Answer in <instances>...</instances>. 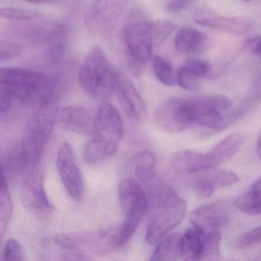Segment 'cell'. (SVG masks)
<instances>
[{"instance_id": "cell-1", "label": "cell", "mask_w": 261, "mask_h": 261, "mask_svg": "<svg viewBox=\"0 0 261 261\" xmlns=\"http://www.w3.org/2000/svg\"><path fill=\"white\" fill-rule=\"evenodd\" d=\"M147 184L149 210L152 211V218L146 230V241L155 244L183 221L187 204L169 185L154 178Z\"/></svg>"}, {"instance_id": "cell-2", "label": "cell", "mask_w": 261, "mask_h": 261, "mask_svg": "<svg viewBox=\"0 0 261 261\" xmlns=\"http://www.w3.org/2000/svg\"><path fill=\"white\" fill-rule=\"evenodd\" d=\"M56 81L39 71L20 68H1L0 88L24 106L40 108L54 99Z\"/></svg>"}, {"instance_id": "cell-3", "label": "cell", "mask_w": 261, "mask_h": 261, "mask_svg": "<svg viewBox=\"0 0 261 261\" xmlns=\"http://www.w3.org/2000/svg\"><path fill=\"white\" fill-rule=\"evenodd\" d=\"M124 132V123L117 110L108 100L99 106L93 138L85 144V163L97 165L112 156L118 149Z\"/></svg>"}, {"instance_id": "cell-4", "label": "cell", "mask_w": 261, "mask_h": 261, "mask_svg": "<svg viewBox=\"0 0 261 261\" xmlns=\"http://www.w3.org/2000/svg\"><path fill=\"white\" fill-rule=\"evenodd\" d=\"M57 111L53 99L37 108L29 122L20 146L15 152L25 173H30L37 166L56 125Z\"/></svg>"}, {"instance_id": "cell-5", "label": "cell", "mask_w": 261, "mask_h": 261, "mask_svg": "<svg viewBox=\"0 0 261 261\" xmlns=\"http://www.w3.org/2000/svg\"><path fill=\"white\" fill-rule=\"evenodd\" d=\"M244 141V134L234 133L206 153L192 150L179 151L171 160V169L178 175L215 169L232 158L242 147Z\"/></svg>"}, {"instance_id": "cell-6", "label": "cell", "mask_w": 261, "mask_h": 261, "mask_svg": "<svg viewBox=\"0 0 261 261\" xmlns=\"http://www.w3.org/2000/svg\"><path fill=\"white\" fill-rule=\"evenodd\" d=\"M118 73L103 48L95 46L89 50L77 73L82 89L91 97L106 100L115 91Z\"/></svg>"}, {"instance_id": "cell-7", "label": "cell", "mask_w": 261, "mask_h": 261, "mask_svg": "<svg viewBox=\"0 0 261 261\" xmlns=\"http://www.w3.org/2000/svg\"><path fill=\"white\" fill-rule=\"evenodd\" d=\"M58 247L70 252L105 256L120 247L119 227L97 232H71L54 238Z\"/></svg>"}, {"instance_id": "cell-8", "label": "cell", "mask_w": 261, "mask_h": 261, "mask_svg": "<svg viewBox=\"0 0 261 261\" xmlns=\"http://www.w3.org/2000/svg\"><path fill=\"white\" fill-rule=\"evenodd\" d=\"M194 123L215 131L221 130L238 120L233 102L222 94L189 97Z\"/></svg>"}, {"instance_id": "cell-9", "label": "cell", "mask_w": 261, "mask_h": 261, "mask_svg": "<svg viewBox=\"0 0 261 261\" xmlns=\"http://www.w3.org/2000/svg\"><path fill=\"white\" fill-rule=\"evenodd\" d=\"M150 22L140 12L134 11L126 20L122 38L129 59L140 65L152 60L154 46L149 34Z\"/></svg>"}, {"instance_id": "cell-10", "label": "cell", "mask_w": 261, "mask_h": 261, "mask_svg": "<svg viewBox=\"0 0 261 261\" xmlns=\"http://www.w3.org/2000/svg\"><path fill=\"white\" fill-rule=\"evenodd\" d=\"M129 0H94L85 14V25L94 36L107 39L116 27Z\"/></svg>"}, {"instance_id": "cell-11", "label": "cell", "mask_w": 261, "mask_h": 261, "mask_svg": "<svg viewBox=\"0 0 261 261\" xmlns=\"http://www.w3.org/2000/svg\"><path fill=\"white\" fill-rule=\"evenodd\" d=\"M155 124L169 134H179L193 124L189 97H171L163 101L153 114Z\"/></svg>"}, {"instance_id": "cell-12", "label": "cell", "mask_w": 261, "mask_h": 261, "mask_svg": "<svg viewBox=\"0 0 261 261\" xmlns=\"http://www.w3.org/2000/svg\"><path fill=\"white\" fill-rule=\"evenodd\" d=\"M21 199L24 207L36 216L48 217L54 212L45 191L42 175L36 168L25 176L21 189Z\"/></svg>"}, {"instance_id": "cell-13", "label": "cell", "mask_w": 261, "mask_h": 261, "mask_svg": "<svg viewBox=\"0 0 261 261\" xmlns=\"http://www.w3.org/2000/svg\"><path fill=\"white\" fill-rule=\"evenodd\" d=\"M56 166L64 187L70 196L81 200L84 194V179L82 172L74 159L72 147L68 142H64L58 151Z\"/></svg>"}, {"instance_id": "cell-14", "label": "cell", "mask_w": 261, "mask_h": 261, "mask_svg": "<svg viewBox=\"0 0 261 261\" xmlns=\"http://www.w3.org/2000/svg\"><path fill=\"white\" fill-rule=\"evenodd\" d=\"M230 204L224 201H215L197 207L189 215V221L205 233L220 231L230 221Z\"/></svg>"}, {"instance_id": "cell-15", "label": "cell", "mask_w": 261, "mask_h": 261, "mask_svg": "<svg viewBox=\"0 0 261 261\" xmlns=\"http://www.w3.org/2000/svg\"><path fill=\"white\" fill-rule=\"evenodd\" d=\"M195 23L233 35L246 34L252 30L253 22L244 17L223 16L207 9L198 10L194 16Z\"/></svg>"}, {"instance_id": "cell-16", "label": "cell", "mask_w": 261, "mask_h": 261, "mask_svg": "<svg viewBox=\"0 0 261 261\" xmlns=\"http://www.w3.org/2000/svg\"><path fill=\"white\" fill-rule=\"evenodd\" d=\"M190 181L191 189L200 198L212 196L217 189L228 187L238 182V175L230 171L211 169L197 172Z\"/></svg>"}, {"instance_id": "cell-17", "label": "cell", "mask_w": 261, "mask_h": 261, "mask_svg": "<svg viewBox=\"0 0 261 261\" xmlns=\"http://www.w3.org/2000/svg\"><path fill=\"white\" fill-rule=\"evenodd\" d=\"M117 98L123 111L129 119L141 121L146 117L144 100L134 83L123 74H118L115 88Z\"/></svg>"}, {"instance_id": "cell-18", "label": "cell", "mask_w": 261, "mask_h": 261, "mask_svg": "<svg viewBox=\"0 0 261 261\" xmlns=\"http://www.w3.org/2000/svg\"><path fill=\"white\" fill-rule=\"evenodd\" d=\"M56 124L65 130L80 135L93 136L95 128V117L83 107H65L58 110Z\"/></svg>"}, {"instance_id": "cell-19", "label": "cell", "mask_w": 261, "mask_h": 261, "mask_svg": "<svg viewBox=\"0 0 261 261\" xmlns=\"http://www.w3.org/2000/svg\"><path fill=\"white\" fill-rule=\"evenodd\" d=\"M149 198L146 191L143 192L126 211L125 220L121 227H119L120 247L126 244L134 235L145 215L149 212Z\"/></svg>"}, {"instance_id": "cell-20", "label": "cell", "mask_w": 261, "mask_h": 261, "mask_svg": "<svg viewBox=\"0 0 261 261\" xmlns=\"http://www.w3.org/2000/svg\"><path fill=\"white\" fill-rule=\"evenodd\" d=\"M177 51L181 54L195 55L206 51L210 45L205 33L191 27H182L177 32L174 39Z\"/></svg>"}, {"instance_id": "cell-21", "label": "cell", "mask_w": 261, "mask_h": 261, "mask_svg": "<svg viewBox=\"0 0 261 261\" xmlns=\"http://www.w3.org/2000/svg\"><path fill=\"white\" fill-rule=\"evenodd\" d=\"M205 233L194 227L181 234L180 256L183 260L203 259L205 247Z\"/></svg>"}, {"instance_id": "cell-22", "label": "cell", "mask_w": 261, "mask_h": 261, "mask_svg": "<svg viewBox=\"0 0 261 261\" xmlns=\"http://www.w3.org/2000/svg\"><path fill=\"white\" fill-rule=\"evenodd\" d=\"M134 174L140 181L147 184L155 177L156 157L151 150L141 151L136 154L131 160Z\"/></svg>"}, {"instance_id": "cell-23", "label": "cell", "mask_w": 261, "mask_h": 261, "mask_svg": "<svg viewBox=\"0 0 261 261\" xmlns=\"http://www.w3.org/2000/svg\"><path fill=\"white\" fill-rule=\"evenodd\" d=\"M234 205L244 213L251 215H260L261 178L253 183L248 192L236 198Z\"/></svg>"}, {"instance_id": "cell-24", "label": "cell", "mask_w": 261, "mask_h": 261, "mask_svg": "<svg viewBox=\"0 0 261 261\" xmlns=\"http://www.w3.org/2000/svg\"><path fill=\"white\" fill-rule=\"evenodd\" d=\"M181 234L174 233L163 238L151 256L153 261H174L180 256V241Z\"/></svg>"}, {"instance_id": "cell-25", "label": "cell", "mask_w": 261, "mask_h": 261, "mask_svg": "<svg viewBox=\"0 0 261 261\" xmlns=\"http://www.w3.org/2000/svg\"><path fill=\"white\" fill-rule=\"evenodd\" d=\"M0 185V231L4 238L13 215V201L9 189L8 178L1 171Z\"/></svg>"}, {"instance_id": "cell-26", "label": "cell", "mask_w": 261, "mask_h": 261, "mask_svg": "<svg viewBox=\"0 0 261 261\" xmlns=\"http://www.w3.org/2000/svg\"><path fill=\"white\" fill-rule=\"evenodd\" d=\"M140 183L131 178L121 180L118 187L119 201L123 212L144 192Z\"/></svg>"}, {"instance_id": "cell-27", "label": "cell", "mask_w": 261, "mask_h": 261, "mask_svg": "<svg viewBox=\"0 0 261 261\" xmlns=\"http://www.w3.org/2000/svg\"><path fill=\"white\" fill-rule=\"evenodd\" d=\"M152 69L159 82L166 86L172 87L176 83V75L173 68L168 61L159 56H152Z\"/></svg>"}, {"instance_id": "cell-28", "label": "cell", "mask_w": 261, "mask_h": 261, "mask_svg": "<svg viewBox=\"0 0 261 261\" xmlns=\"http://www.w3.org/2000/svg\"><path fill=\"white\" fill-rule=\"evenodd\" d=\"M175 30L173 22L168 20H157L150 22L149 34L154 47L161 45Z\"/></svg>"}, {"instance_id": "cell-29", "label": "cell", "mask_w": 261, "mask_h": 261, "mask_svg": "<svg viewBox=\"0 0 261 261\" xmlns=\"http://www.w3.org/2000/svg\"><path fill=\"white\" fill-rule=\"evenodd\" d=\"M0 16L2 19H9V20L29 22L42 19L43 15L33 10L7 7V8H2L0 10Z\"/></svg>"}, {"instance_id": "cell-30", "label": "cell", "mask_w": 261, "mask_h": 261, "mask_svg": "<svg viewBox=\"0 0 261 261\" xmlns=\"http://www.w3.org/2000/svg\"><path fill=\"white\" fill-rule=\"evenodd\" d=\"M176 83L181 88L190 92H197L201 88L199 77L192 74L185 65L177 71Z\"/></svg>"}, {"instance_id": "cell-31", "label": "cell", "mask_w": 261, "mask_h": 261, "mask_svg": "<svg viewBox=\"0 0 261 261\" xmlns=\"http://www.w3.org/2000/svg\"><path fill=\"white\" fill-rule=\"evenodd\" d=\"M205 247L203 259L214 260L218 259L221 255L220 243H221V232H212L205 233Z\"/></svg>"}, {"instance_id": "cell-32", "label": "cell", "mask_w": 261, "mask_h": 261, "mask_svg": "<svg viewBox=\"0 0 261 261\" xmlns=\"http://www.w3.org/2000/svg\"><path fill=\"white\" fill-rule=\"evenodd\" d=\"M185 66L199 79L207 77L212 72V67L208 62L195 58L188 59Z\"/></svg>"}, {"instance_id": "cell-33", "label": "cell", "mask_w": 261, "mask_h": 261, "mask_svg": "<svg viewBox=\"0 0 261 261\" xmlns=\"http://www.w3.org/2000/svg\"><path fill=\"white\" fill-rule=\"evenodd\" d=\"M3 259L7 261L23 260L22 247L14 238H10L6 242L3 253Z\"/></svg>"}, {"instance_id": "cell-34", "label": "cell", "mask_w": 261, "mask_h": 261, "mask_svg": "<svg viewBox=\"0 0 261 261\" xmlns=\"http://www.w3.org/2000/svg\"><path fill=\"white\" fill-rule=\"evenodd\" d=\"M23 51L20 44L13 42H3L0 45V62L11 60L19 57Z\"/></svg>"}, {"instance_id": "cell-35", "label": "cell", "mask_w": 261, "mask_h": 261, "mask_svg": "<svg viewBox=\"0 0 261 261\" xmlns=\"http://www.w3.org/2000/svg\"><path fill=\"white\" fill-rule=\"evenodd\" d=\"M261 241V225L250 231L247 232L242 238H240L238 246L240 248L250 247Z\"/></svg>"}, {"instance_id": "cell-36", "label": "cell", "mask_w": 261, "mask_h": 261, "mask_svg": "<svg viewBox=\"0 0 261 261\" xmlns=\"http://www.w3.org/2000/svg\"><path fill=\"white\" fill-rule=\"evenodd\" d=\"M192 0H170L166 6L169 13H178L189 8Z\"/></svg>"}, {"instance_id": "cell-37", "label": "cell", "mask_w": 261, "mask_h": 261, "mask_svg": "<svg viewBox=\"0 0 261 261\" xmlns=\"http://www.w3.org/2000/svg\"><path fill=\"white\" fill-rule=\"evenodd\" d=\"M13 99L6 90L0 88V111L1 113L7 112L11 108Z\"/></svg>"}, {"instance_id": "cell-38", "label": "cell", "mask_w": 261, "mask_h": 261, "mask_svg": "<svg viewBox=\"0 0 261 261\" xmlns=\"http://www.w3.org/2000/svg\"><path fill=\"white\" fill-rule=\"evenodd\" d=\"M244 46L257 56L261 51V36H254L247 39L244 43Z\"/></svg>"}, {"instance_id": "cell-39", "label": "cell", "mask_w": 261, "mask_h": 261, "mask_svg": "<svg viewBox=\"0 0 261 261\" xmlns=\"http://www.w3.org/2000/svg\"><path fill=\"white\" fill-rule=\"evenodd\" d=\"M24 1L34 5H56L63 2L64 0H24Z\"/></svg>"}, {"instance_id": "cell-40", "label": "cell", "mask_w": 261, "mask_h": 261, "mask_svg": "<svg viewBox=\"0 0 261 261\" xmlns=\"http://www.w3.org/2000/svg\"><path fill=\"white\" fill-rule=\"evenodd\" d=\"M256 155L258 158L261 160V131L259 133V137H258L257 144H256Z\"/></svg>"}, {"instance_id": "cell-41", "label": "cell", "mask_w": 261, "mask_h": 261, "mask_svg": "<svg viewBox=\"0 0 261 261\" xmlns=\"http://www.w3.org/2000/svg\"><path fill=\"white\" fill-rule=\"evenodd\" d=\"M257 57L259 58V59H261V51L259 53V55H258Z\"/></svg>"}, {"instance_id": "cell-42", "label": "cell", "mask_w": 261, "mask_h": 261, "mask_svg": "<svg viewBox=\"0 0 261 261\" xmlns=\"http://www.w3.org/2000/svg\"><path fill=\"white\" fill-rule=\"evenodd\" d=\"M241 1H243V2H249L250 0H241Z\"/></svg>"}]
</instances>
